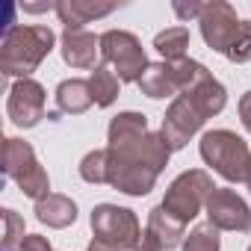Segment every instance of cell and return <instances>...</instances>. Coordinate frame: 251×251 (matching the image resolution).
<instances>
[{
  "label": "cell",
  "instance_id": "21",
  "mask_svg": "<svg viewBox=\"0 0 251 251\" xmlns=\"http://www.w3.org/2000/svg\"><path fill=\"white\" fill-rule=\"evenodd\" d=\"M154 48L166 56V62H180L186 59V48H189V30L186 27H169L163 33H157Z\"/></svg>",
  "mask_w": 251,
  "mask_h": 251
},
{
  "label": "cell",
  "instance_id": "26",
  "mask_svg": "<svg viewBox=\"0 0 251 251\" xmlns=\"http://www.w3.org/2000/svg\"><path fill=\"white\" fill-rule=\"evenodd\" d=\"M172 9H175V15H177L180 21H189V18H201L204 3H183V0H175Z\"/></svg>",
  "mask_w": 251,
  "mask_h": 251
},
{
  "label": "cell",
  "instance_id": "3",
  "mask_svg": "<svg viewBox=\"0 0 251 251\" xmlns=\"http://www.w3.org/2000/svg\"><path fill=\"white\" fill-rule=\"evenodd\" d=\"M3 169L21 186V192L27 198L42 201L45 195H50L48 172L39 166L36 151L30 148V142H24V139H6L3 142Z\"/></svg>",
  "mask_w": 251,
  "mask_h": 251
},
{
  "label": "cell",
  "instance_id": "25",
  "mask_svg": "<svg viewBox=\"0 0 251 251\" xmlns=\"http://www.w3.org/2000/svg\"><path fill=\"white\" fill-rule=\"evenodd\" d=\"M227 59L230 62H248L251 59V21H242L239 36H236V42L227 50Z\"/></svg>",
  "mask_w": 251,
  "mask_h": 251
},
{
  "label": "cell",
  "instance_id": "5",
  "mask_svg": "<svg viewBox=\"0 0 251 251\" xmlns=\"http://www.w3.org/2000/svg\"><path fill=\"white\" fill-rule=\"evenodd\" d=\"M100 59L115 68V77L121 83H139V77L151 65L145 59L142 42L127 30H106L100 36Z\"/></svg>",
  "mask_w": 251,
  "mask_h": 251
},
{
  "label": "cell",
  "instance_id": "13",
  "mask_svg": "<svg viewBox=\"0 0 251 251\" xmlns=\"http://www.w3.org/2000/svg\"><path fill=\"white\" fill-rule=\"evenodd\" d=\"M109 12H115V3H92V0H59L56 3V15L65 24V30H83V24Z\"/></svg>",
  "mask_w": 251,
  "mask_h": 251
},
{
  "label": "cell",
  "instance_id": "22",
  "mask_svg": "<svg viewBox=\"0 0 251 251\" xmlns=\"http://www.w3.org/2000/svg\"><path fill=\"white\" fill-rule=\"evenodd\" d=\"M222 245V236H219V227L204 222V225H195L189 230V236L183 239V251H219Z\"/></svg>",
  "mask_w": 251,
  "mask_h": 251
},
{
  "label": "cell",
  "instance_id": "10",
  "mask_svg": "<svg viewBox=\"0 0 251 251\" xmlns=\"http://www.w3.org/2000/svg\"><path fill=\"white\" fill-rule=\"evenodd\" d=\"M207 219L210 225H216L219 230H236V233H248L251 230V207L233 192V189H213L207 198Z\"/></svg>",
  "mask_w": 251,
  "mask_h": 251
},
{
  "label": "cell",
  "instance_id": "7",
  "mask_svg": "<svg viewBox=\"0 0 251 251\" xmlns=\"http://www.w3.org/2000/svg\"><path fill=\"white\" fill-rule=\"evenodd\" d=\"M201 36L204 42L216 50V53H225L230 50V45L236 42L239 36V15L230 3H225V0H213V3H204V12H201Z\"/></svg>",
  "mask_w": 251,
  "mask_h": 251
},
{
  "label": "cell",
  "instance_id": "17",
  "mask_svg": "<svg viewBox=\"0 0 251 251\" xmlns=\"http://www.w3.org/2000/svg\"><path fill=\"white\" fill-rule=\"evenodd\" d=\"M92 89H89V80H62L56 86V106L59 112H68V115H80L92 106Z\"/></svg>",
  "mask_w": 251,
  "mask_h": 251
},
{
  "label": "cell",
  "instance_id": "12",
  "mask_svg": "<svg viewBox=\"0 0 251 251\" xmlns=\"http://www.w3.org/2000/svg\"><path fill=\"white\" fill-rule=\"evenodd\" d=\"M100 53V36L83 30H65L62 33V59L71 68H98L95 56Z\"/></svg>",
  "mask_w": 251,
  "mask_h": 251
},
{
  "label": "cell",
  "instance_id": "23",
  "mask_svg": "<svg viewBox=\"0 0 251 251\" xmlns=\"http://www.w3.org/2000/svg\"><path fill=\"white\" fill-rule=\"evenodd\" d=\"M80 177L86 183H106V177H109V151L103 148V151L86 154L83 163H80Z\"/></svg>",
  "mask_w": 251,
  "mask_h": 251
},
{
  "label": "cell",
  "instance_id": "27",
  "mask_svg": "<svg viewBox=\"0 0 251 251\" xmlns=\"http://www.w3.org/2000/svg\"><path fill=\"white\" fill-rule=\"evenodd\" d=\"M18 251H53V248H50V242H48L45 236H39V233H27Z\"/></svg>",
  "mask_w": 251,
  "mask_h": 251
},
{
  "label": "cell",
  "instance_id": "33",
  "mask_svg": "<svg viewBox=\"0 0 251 251\" xmlns=\"http://www.w3.org/2000/svg\"><path fill=\"white\" fill-rule=\"evenodd\" d=\"M248 251H251V245H248Z\"/></svg>",
  "mask_w": 251,
  "mask_h": 251
},
{
  "label": "cell",
  "instance_id": "8",
  "mask_svg": "<svg viewBox=\"0 0 251 251\" xmlns=\"http://www.w3.org/2000/svg\"><path fill=\"white\" fill-rule=\"evenodd\" d=\"M157 175L160 172H154L142 160H133V157L109 151V177H106V183L115 186L124 195H148L154 189V183H157Z\"/></svg>",
  "mask_w": 251,
  "mask_h": 251
},
{
  "label": "cell",
  "instance_id": "24",
  "mask_svg": "<svg viewBox=\"0 0 251 251\" xmlns=\"http://www.w3.org/2000/svg\"><path fill=\"white\" fill-rule=\"evenodd\" d=\"M3 222H6V233H3V251H18L24 242V219L15 210H3Z\"/></svg>",
  "mask_w": 251,
  "mask_h": 251
},
{
  "label": "cell",
  "instance_id": "2",
  "mask_svg": "<svg viewBox=\"0 0 251 251\" xmlns=\"http://www.w3.org/2000/svg\"><path fill=\"white\" fill-rule=\"evenodd\" d=\"M201 160L227 183H242L251 169V151L233 130H210L201 136Z\"/></svg>",
  "mask_w": 251,
  "mask_h": 251
},
{
  "label": "cell",
  "instance_id": "28",
  "mask_svg": "<svg viewBox=\"0 0 251 251\" xmlns=\"http://www.w3.org/2000/svg\"><path fill=\"white\" fill-rule=\"evenodd\" d=\"M239 121H242V127L251 133V92H245L239 98Z\"/></svg>",
  "mask_w": 251,
  "mask_h": 251
},
{
  "label": "cell",
  "instance_id": "6",
  "mask_svg": "<svg viewBox=\"0 0 251 251\" xmlns=\"http://www.w3.org/2000/svg\"><path fill=\"white\" fill-rule=\"evenodd\" d=\"M213 189L216 186H213V177L207 172H201V169L183 172L180 177L172 180V186L163 198V207L172 216H177L183 225H189L201 213V207H207V198H210Z\"/></svg>",
  "mask_w": 251,
  "mask_h": 251
},
{
  "label": "cell",
  "instance_id": "32",
  "mask_svg": "<svg viewBox=\"0 0 251 251\" xmlns=\"http://www.w3.org/2000/svg\"><path fill=\"white\" fill-rule=\"evenodd\" d=\"M245 183H248V189H251V169H248V177H245Z\"/></svg>",
  "mask_w": 251,
  "mask_h": 251
},
{
  "label": "cell",
  "instance_id": "20",
  "mask_svg": "<svg viewBox=\"0 0 251 251\" xmlns=\"http://www.w3.org/2000/svg\"><path fill=\"white\" fill-rule=\"evenodd\" d=\"M148 133V118L142 112H118L112 121H109V145L115 142H127V139H136Z\"/></svg>",
  "mask_w": 251,
  "mask_h": 251
},
{
  "label": "cell",
  "instance_id": "9",
  "mask_svg": "<svg viewBox=\"0 0 251 251\" xmlns=\"http://www.w3.org/2000/svg\"><path fill=\"white\" fill-rule=\"evenodd\" d=\"M207 118L198 112V106L186 98V95H177L172 100V106L166 109V118H163V139L169 142L172 151H180L198 130H201V124Z\"/></svg>",
  "mask_w": 251,
  "mask_h": 251
},
{
  "label": "cell",
  "instance_id": "30",
  "mask_svg": "<svg viewBox=\"0 0 251 251\" xmlns=\"http://www.w3.org/2000/svg\"><path fill=\"white\" fill-rule=\"evenodd\" d=\"M21 9L24 12H48V9H56V3H24Z\"/></svg>",
  "mask_w": 251,
  "mask_h": 251
},
{
  "label": "cell",
  "instance_id": "31",
  "mask_svg": "<svg viewBox=\"0 0 251 251\" xmlns=\"http://www.w3.org/2000/svg\"><path fill=\"white\" fill-rule=\"evenodd\" d=\"M89 251H115V248H109V245H103V242H98V239H92V245H89Z\"/></svg>",
  "mask_w": 251,
  "mask_h": 251
},
{
  "label": "cell",
  "instance_id": "19",
  "mask_svg": "<svg viewBox=\"0 0 251 251\" xmlns=\"http://www.w3.org/2000/svg\"><path fill=\"white\" fill-rule=\"evenodd\" d=\"M118 86L121 80L115 77V71H109L106 65H98L89 77V89H92V100L95 106H112L118 98Z\"/></svg>",
  "mask_w": 251,
  "mask_h": 251
},
{
  "label": "cell",
  "instance_id": "14",
  "mask_svg": "<svg viewBox=\"0 0 251 251\" xmlns=\"http://www.w3.org/2000/svg\"><path fill=\"white\" fill-rule=\"evenodd\" d=\"M148 230H151L154 239L163 245V251L177 248V245L186 239V225H183L177 216H172L163 204L151 210V216H148Z\"/></svg>",
  "mask_w": 251,
  "mask_h": 251
},
{
  "label": "cell",
  "instance_id": "11",
  "mask_svg": "<svg viewBox=\"0 0 251 251\" xmlns=\"http://www.w3.org/2000/svg\"><path fill=\"white\" fill-rule=\"evenodd\" d=\"M45 100H48L45 89L33 77H24V80H18L12 86L6 112L18 127H36V124L45 118Z\"/></svg>",
  "mask_w": 251,
  "mask_h": 251
},
{
  "label": "cell",
  "instance_id": "15",
  "mask_svg": "<svg viewBox=\"0 0 251 251\" xmlns=\"http://www.w3.org/2000/svg\"><path fill=\"white\" fill-rule=\"evenodd\" d=\"M36 219L48 227H68L77 219V204L68 195H45L42 201H36Z\"/></svg>",
  "mask_w": 251,
  "mask_h": 251
},
{
  "label": "cell",
  "instance_id": "4",
  "mask_svg": "<svg viewBox=\"0 0 251 251\" xmlns=\"http://www.w3.org/2000/svg\"><path fill=\"white\" fill-rule=\"evenodd\" d=\"M92 230L95 239L115 248V251H133L142 239V227L133 210L115 207V204H98L92 210Z\"/></svg>",
  "mask_w": 251,
  "mask_h": 251
},
{
  "label": "cell",
  "instance_id": "29",
  "mask_svg": "<svg viewBox=\"0 0 251 251\" xmlns=\"http://www.w3.org/2000/svg\"><path fill=\"white\" fill-rule=\"evenodd\" d=\"M133 251H163V245H160V242L154 239V233L145 227V233H142V239L136 242V248H133Z\"/></svg>",
  "mask_w": 251,
  "mask_h": 251
},
{
  "label": "cell",
  "instance_id": "1",
  "mask_svg": "<svg viewBox=\"0 0 251 251\" xmlns=\"http://www.w3.org/2000/svg\"><path fill=\"white\" fill-rule=\"evenodd\" d=\"M53 30L50 27H9L0 50V71L6 77H30L42 59L53 50Z\"/></svg>",
  "mask_w": 251,
  "mask_h": 251
},
{
  "label": "cell",
  "instance_id": "16",
  "mask_svg": "<svg viewBox=\"0 0 251 251\" xmlns=\"http://www.w3.org/2000/svg\"><path fill=\"white\" fill-rule=\"evenodd\" d=\"M139 89H142V95H148V98H154V100L180 95L169 62H151V65L145 68V74L139 77Z\"/></svg>",
  "mask_w": 251,
  "mask_h": 251
},
{
  "label": "cell",
  "instance_id": "18",
  "mask_svg": "<svg viewBox=\"0 0 251 251\" xmlns=\"http://www.w3.org/2000/svg\"><path fill=\"white\" fill-rule=\"evenodd\" d=\"M186 98L198 106V112H201L204 118L219 115V112L225 109V103H227V92H225V86H222L216 77H207V80H204L198 89H192Z\"/></svg>",
  "mask_w": 251,
  "mask_h": 251
}]
</instances>
